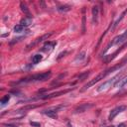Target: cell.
<instances>
[{"mask_svg": "<svg viewBox=\"0 0 127 127\" xmlns=\"http://www.w3.org/2000/svg\"><path fill=\"white\" fill-rule=\"evenodd\" d=\"M125 63H127V57L126 58H124L121 62H120V64H116V65H114V66H112L111 68H108V69H106V70H104V71H102V72H100L99 74H97L93 79H91V80H89L86 84H84V86H83V88L81 89V91H84V90H86L87 88H89L90 86H92V85H94L96 82H98L99 80H101V79H103L106 75H108L109 73H111L112 71H115V70H117V69H119L121 66H123L124 64H125Z\"/></svg>", "mask_w": 127, "mask_h": 127, "instance_id": "cell-1", "label": "cell"}, {"mask_svg": "<svg viewBox=\"0 0 127 127\" xmlns=\"http://www.w3.org/2000/svg\"><path fill=\"white\" fill-rule=\"evenodd\" d=\"M52 72L49 70L47 72H43V73H38V74H34L31 76H27L25 78H21L19 81L15 82V84H19V83H27V82H32V81H45L48 78H50Z\"/></svg>", "mask_w": 127, "mask_h": 127, "instance_id": "cell-2", "label": "cell"}, {"mask_svg": "<svg viewBox=\"0 0 127 127\" xmlns=\"http://www.w3.org/2000/svg\"><path fill=\"white\" fill-rule=\"evenodd\" d=\"M121 77H122V73H118V74L114 75V76H113V77H111L110 79H108V80L104 81L102 84H100V85H99V87L97 88V91H98V92H101V91H103V90H105V89H107V88L111 87V85L115 84V83H116V82H117Z\"/></svg>", "mask_w": 127, "mask_h": 127, "instance_id": "cell-3", "label": "cell"}, {"mask_svg": "<svg viewBox=\"0 0 127 127\" xmlns=\"http://www.w3.org/2000/svg\"><path fill=\"white\" fill-rule=\"evenodd\" d=\"M127 41V30H125L121 35H119V36H117V37H115L113 40H112V42L106 47V49H105V51H104V53L110 48V46H113V45H121V44H123V43H125Z\"/></svg>", "mask_w": 127, "mask_h": 127, "instance_id": "cell-4", "label": "cell"}, {"mask_svg": "<svg viewBox=\"0 0 127 127\" xmlns=\"http://www.w3.org/2000/svg\"><path fill=\"white\" fill-rule=\"evenodd\" d=\"M63 108H64V105H58V106L53 107V108H50L48 110H44L43 111V114L48 115V116H50L52 118H57L58 117V112L61 109H63Z\"/></svg>", "mask_w": 127, "mask_h": 127, "instance_id": "cell-5", "label": "cell"}, {"mask_svg": "<svg viewBox=\"0 0 127 127\" xmlns=\"http://www.w3.org/2000/svg\"><path fill=\"white\" fill-rule=\"evenodd\" d=\"M126 106L125 105H120V106H117V107H115V108H113L111 111H110V113H109V116H108V119L111 121V120H113L115 117H116V115L117 114H119V113H121V112H123V111H125L126 110Z\"/></svg>", "mask_w": 127, "mask_h": 127, "instance_id": "cell-6", "label": "cell"}, {"mask_svg": "<svg viewBox=\"0 0 127 127\" xmlns=\"http://www.w3.org/2000/svg\"><path fill=\"white\" fill-rule=\"evenodd\" d=\"M53 35V32H51V33H48V34H45V35H43V36H41V37H39V38H37L34 42H32L30 45H28L27 46V48L28 49H30L31 47H34V46H36L37 44H39V43H41V42H43L44 40H48L49 38H50V36H52Z\"/></svg>", "mask_w": 127, "mask_h": 127, "instance_id": "cell-7", "label": "cell"}, {"mask_svg": "<svg viewBox=\"0 0 127 127\" xmlns=\"http://www.w3.org/2000/svg\"><path fill=\"white\" fill-rule=\"evenodd\" d=\"M93 106L92 103H82L80 105H78L75 109H74V113H81L84 111H87L89 108H91Z\"/></svg>", "mask_w": 127, "mask_h": 127, "instance_id": "cell-8", "label": "cell"}, {"mask_svg": "<svg viewBox=\"0 0 127 127\" xmlns=\"http://www.w3.org/2000/svg\"><path fill=\"white\" fill-rule=\"evenodd\" d=\"M91 12H92V22H93V24H97V22H98V15H99V7L97 5L93 6Z\"/></svg>", "mask_w": 127, "mask_h": 127, "instance_id": "cell-9", "label": "cell"}, {"mask_svg": "<svg viewBox=\"0 0 127 127\" xmlns=\"http://www.w3.org/2000/svg\"><path fill=\"white\" fill-rule=\"evenodd\" d=\"M69 90H70V89H65V90H62V91H58V92L51 93V94H49V95H43V96H41V98H43V99H47V98H53V97L59 96V95H61V94H64V93L68 92Z\"/></svg>", "mask_w": 127, "mask_h": 127, "instance_id": "cell-10", "label": "cell"}, {"mask_svg": "<svg viewBox=\"0 0 127 127\" xmlns=\"http://www.w3.org/2000/svg\"><path fill=\"white\" fill-rule=\"evenodd\" d=\"M125 84H127V75L124 76V77H121V78L114 84V86L117 87V88H121V87H123Z\"/></svg>", "mask_w": 127, "mask_h": 127, "instance_id": "cell-11", "label": "cell"}, {"mask_svg": "<svg viewBox=\"0 0 127 127\" xmlns=\"http://www.w3.org/2000/svg\"><path fill=\"white\" fill-rule=\"evenodd\" d=\"M20 7H21V10H22L26 15H27V17H28V18H31V14H30V11H29V9H28L27 5H26L25 3H23V2H21Z\"/></svg>", "mask_w": 127, "mask_h": 127, "instance_id": "cell-12", "label": "cell"}, {"mask_svg": "<svg viewBox=\"0 0 127 127\" xmlns=\"http://www.w3.org/2000/svg\"><path fill=\"white\" fill-rule=\"evenodd\" d=\"M57 43H51V42H48V43H46L45 44V46L43 47V51H45V52H48V51H51V50H53V47L56 45Z\"/></svg>", "mask_w": 127, "mask_h": 127, "instance_id": "cell-13", "label": "cell"}, {"mask_svg": "<svg viewBox=\"0 0 127 127\" xmlns=\"http://www.w3.org/2000/svg\"><path fill=\"white\" fill-rule=\"evenodd\" d=\"M42 59H43V57H42L40 54L34 55L33 58H32V63H33L34 64H39V63L42 61Z\"/></svg>", "mask_w": 127, "mask_h": 127, "instance_id": "cell-14", "label": "cell"}, {"mask_svg": "<svg viewBox=\"0 0 127 127\" xmlns=\"http://www.w3.org/2000/svg\"><path fill=\"white\" fill-rule=\"evenodd\" d=\"M32 23V19L31 18H24V19H22L21 20V25H23V26H28V25H30Z\"/></svg>", "mask_w": 127, "mask_h": 127, "instance_id": "cell-15", "label": "cell"}, {"mask_svg": "<svg viewBox=\"0 0 127 127\" xmlns=\"http://www.w3.org/2000/svg\"><path fill=\"white\" fill-rule=\"evenodd\" d=\"M24 30H25V26H23V25H21V24L16 25V26L14 27V32H16V33H21V32H23Z\"/></svg>", "mask_w": 127, "mask_h": 127, "instance_id": "cell-16", "label": "cell"}, {"mask_svg": "<svg viewBox=\"0 0 127 127\" xmlns=\"http://www.w3.org/2000/svg\"><path fill=\"white\" fill-rule=\"evenodd\" d=\"M58 10H59L60 12H66V11H69V10H70V7L67 6V5H64V6L58 7Z\"/></svg>", "mask_w": 127, "mask_h": 127, "instance_id": "cell-17", "label": "cell"}, {"mask_svg": "<svg viewBox=\"0 0 127 127\" xmlns=\"http://www.w3.org/2000/svg\"><path fill=\"white\" fill-rule=\"evenodd\" d=\"M9 99H10V95H9V94H7V95H5L4 97H2V98H1V105H5L6 103H8Z\"/></svg>", "mask_w": 127, "mask_h": 127, "instance_id": "cell-18", "label": "cell"}, {"mask_svg": "<svg viewBox=\"0 0 127 127\" xmlns=\"http://www.w3.org/2000/svg\"><path fill=\"white\" fill-rule=\"evenodd\" d=\"M126 13H127V10H125V11H124V12H123V13L120 15V18H119V19H117V20H116V22L114 23V26H113V28H114V27H116V26L119 24V22H120V21H121V20L124 18V15H125Z\"/></svg>", "mask_w": 127, "mask_h": 127, "instance_id": "cell-19", "label": "cell"}, {"mask_svg": "<svg viewBox=\"0 0 127 127\" xmlns=\"http://www.w3.org/2000/svg\"><path fill=\"white\" fill-rule=\"evenodd\" d=\"M88 74H89V71H85L84 73H81V74L78 76V79H79V80H83L85 77L88 76Z\"/></svg>", "mask_w": 127, "mask_h": 127, "instance_id": "cell-20", "label": "cell"}, {"mask_svg": "<svg viewBox=\"0 0 127 127\" xmlns=\"http://www.w3.org/2000/svg\"><path fill=\"white\" fill-rule=\"evenodd\" d=\"M82 33H85V15L82 16Z\"/></svg>", "mask_w": 127, "mask_h": 127, "instance_id": "cell-21", "label": "cell"}, {"mask_svg": "<svg viewBox=\"0 0 127 127\" xmlns=\"http://www.w3.org/2000/svg\"><path fill=\"white\" fill-rule=\"evenodd\" d=\"M84 55H85V53H84V52H82V53H80V54L78 55V57L76 58V60H78V59H79V60H82V59L84 58Z\"/></svg>", "mask_w": 127, "mask_h": 127, "instance_id": "cell-22", "label": "cell"}, {"mask_svg": "<svg viewBox=\"0 0 127 127\" xmlns=\"http://www.w3.org/2000/svg\"><path fill=\"white\" fill-rule=\"evenodd\" d=\"M30 124L32 126H34V127H41V124L38 123V122H30Z\"/></svg>", "mask_w": 127, "mask_h": 127, "instance_id": "cell-23", "label": "cell"}, {"mask_svg": "<svg viewBox=\"0 0 127 127\" xmlns=\"http://www.w3.org/2000/svg\"><path fill=\"white\" fill-rule=\"evenodd\" d=\"M2 125H3V126H5V127H18V126H16V125H12V124H6V123H3Z\"/></svg>", "mask_w": 127, "mask_h": 127, "instance_id": "cell-24", "label": "cell"}, {"mask_svg": "<svg viewBox=\"0 0 127 127\" xmlns=\"http://www.w3.org/2000/svg\"><path fill=\"white\" fill-rule=\"evenodd\" d=\"M117 127H125V124H124V123H121V124H119Z\"/></svg>", "mask_w": 127, "mask_h": 127, "instance_id": "cell-25", "label": "cell"}, {"mask_svg": "<svg viewBox=\"0 0 127 127\" xmlns=\"http://www.w3.org/2000/svg\"><path fill=\"white\" fill-rule=\"evenodd\" d=\"M67 127H73V126L71 125V123H70V122H67Z\"/></svg>", "mask_w": 127, "mask_h": 127, "instance_id": "cell-26", "label": "cell"}, {"mask_svg": "<svg viewBox=\"0 0 127 127\" xmlns=\"http://www.w3.org/2000/svg\"><path fill=\"white\" fill-rule=\"evenodd\" d=\"M109 127H114V126H109Z\"/></svg>", "mask_w": 127, "mask_h": 127, "instance_id": "cell-27", "label": "cell"}]
</instances>
